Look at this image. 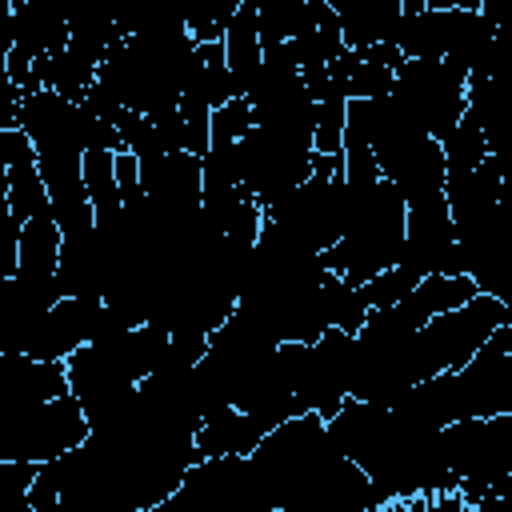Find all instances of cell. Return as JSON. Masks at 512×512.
<instances>
[{"label": "cell", "mask_w": 512, "mask_h": 512, "mask_svg": "<svg viewBox=\"0 0 512 512\" xmlns=\"http://www.w3.org/2000/svg\"><path fill=\"white\" fill-rule=\"evenodd\" d=\"M268 512H376V488L316 412L272 424L248 452Z\"/></svg>", "instance_id": "1"}, {"label": "cell", "mask_w": 512, "mask_h": 512, "mask_svg": "<svg viewBox=\"0 0 512 512\" xmlns=\"http://www.w3.org/2000/svg\"><path fill=\"white\" fill-rule=\"evenodd\" d=\"M344 228L324 252V264L348 280L364 284L368 276L392 268L404 244V196L384 176H344Z\"/></svg>", "instance_id": "2"}, {"label": "cell", "mask_w": 512, "mask_h": 512, "mask_svg": "<svg viewBox=\"0 0 512 512\" xmlns=\"http://www.w3.org/2000/svg\"><path fill=\"white\" fill-rule=\"evenodd\" d=\"M196 36L188 28H156L136 36H116L96 64V80L116 92L132 112L176 108L184 72L192 64Z\"/></svg>", "instance_id": "3"}, {"label": "cell", "mask_w": 512, "mask_h": 512, "mask_svg": "<svg viewBox=\"0 0 512 512\" xmlns=\"http://www.w3.org/2000/svg\"><path fill=\"white\" fill-rule=\"evenodd\" d=\"M444 460L456 480V496L468 508L496 504L512 480V412L460 416L440 428Z\"/></svg>", "instance_id": "4"}, {"label": "cell", "mask_w": 512, "mask_h": 512, "mask_svg": "<svg viewBox=\"0 0 512 512\" xmlns=\"http://www.w3.org/2000/svg\"><path fill=\"white\" fill-rule=\"evenodd\" d=\"M504 320H512V304L500 296H488V292H476L464 304L424 320L408 340L416 380H424L432 372H456Z\"/></svg>", "instance_id": "5"}, {"label": "cell", "mask_w": 512, "mask_h": 512, "mask_svg": "<svg viewBox=\"0 0 512 512\" xmlns=\"http://www.w3.org/2000/svg\"><path fill=\"white\" fill-rule=\"evenodd\" d=\"M272 224H280L300 244L328 252L344 228V180H340V152H312V172L260 208Z\"/></svg>", "instance_id": "6"}, {"label": "cell", "mask_w": 512, "mask_h": 512, "mask_svg": "<svg viewBox=\"0 0 512 512\" xmlns=\"http://www.w3.org/2000/svg\"><path fill=\"white\" fill-rule=\"evenodd\" d=\"M84 436H88V420L72 392L20 408H0V460L44 464L76 448Z\"/></svg>", "instance_id": "7"}, {"label": "cell", "mask_w": 512, "mask_h": 512, "mask_svg": "<svg viewBox=\"0 0 512 512\" xmlns=\"http://www.w3.org/2000/svg\"><path fill=\"white\" fill-rule=\"evenodd\" d=\"M464 72L452 68L448 60H432V56H404L392 72V96L396 104L432 136L444 140L452 132V124L464 116L468 100H464Z\"/></svg>", "instance_id": "8"}, {"label": "cell", "mask_w": 512, "mask_h": 512, "mask_svg": "<svg viewBox=\"0 0 512 512\" xmlns=\"http://www.w3.org/2000/svg\"><path fill=\"white\" fill-rule=\"evenodd\" d=\"M160 508H184V512H268L248 456H200L184 468L176 492Z\"/></svg>", "instance_id": "9"}, {"label": "cell", "mask_w": 512, "mask_h": 512, "mask_svg": "<svg viewBox=\"0 0 512 512\" xmlns=\"http://www.w3.org/2000/svg\"><path fill=\"white\" fill-rule=\"evenodd\" d=\"M236 160H240V188L260 208H268L276 196H284L288 188H296L312 172V148L308 144L284 140L260 124H252L236 140Z\"/></svg>", "instance_id": "10"}, {"label": "cell", "mask_w": 512, "mask_h": 512, "mask_svg": "<svg viewBox=\"0 0 512 512\" xmlns=\"http://www.w3.org/2000/svg\"><path fill=\"white\" fill-rule=\"evenodd\" d=\"M456 392L464 416L512 412V320L492 328V336L456 368Z\"/></svg>", "instance_id": "11"}, {"label": "cell", "mask_w": 512, "mask_h": 512, "mask_svg": "<svg viewBox=\"0 0 512 512\" xmlns=\"http://www.w3.org/2000/svg\"><path fill=\"white\" fill-rule=\"evenodd\" d=\"M396 264H404L416 276H428V272H464L460 248H456L452 212H448L444 196L408 204V212H404V244H400V260Z\"/></svg>", "instance_id": "12"}, {"label": "cell", "mask_w": 512, "mask_h": 512, "mask_svg": "<svg viewBox=\"0 0 512 512\" xmlns=\"http://www.w3.org/2000/svg\"><path fill=\"white\" fill-rule=\"evenodd\" d=\"M396 44H368V48H340L328 60V84L344 100H372L392 92V72L400 64Z\"/></svg>", "instance_id": "13"}, {"label": "cell", "mask_w": 512, "mask_h": 512, "mask_svg": "<svg viewBox=\"0 0 512 512\" xmlns=\"http://www.w3.org/2000/svg\"><path fill=\"white\" fill-rule=\"evenodd\" d=\"M56 256H60V228L52 216V204L32 212L20 224V244H16V280L36 288L48 300H60L56 292Z\"/></svg>", "instance_id": "14"}, {"label": "cell", "mask_w": 512, "mask_h": 512, "mask_svg": "<svg viewBox=\"0 0 512 512\" xmlns=\"http://www.w3.org/2000/svg\"><path fill=\"white\" fill-rule=\"evenodd\" d=\"M68 392L64 360H36L24 352H0V408H20Z\"/></svg>", "instance_id": "15"}, {"label": "cell", "mask_w": 512, "mask_h": 512, "mask_svg": "<svg viewBox=\"0 0 512 512\" xmlns=\"http://www.w3.org/2000/svg\"><path fill=\"white\" fill-rule=\"evenodd\" d=\"M340 36L348 48H368V44H396L404 4L400 0H328Z\"/></svg>", "instance_id": "16"}, {"label": "cell", "mask_w": 512, "mask_h": 512, "mask_svg": "<svg viewBox=\"0 0 512 512\" xmlns=\"http://www.w3.org/2000/svg\"><path fill=\"white\" fill-rule=\"evenodd\" d=\"M56 300L40 296L16 276H0V352H28L40 316Z\"/></svg>", "instance_id": "17"}, {"label": "cell", "mask_w": 512, "mask_h": 512, "mask_svg": "<svg viewBox=\"0 0 512 512\" xmlns=\"http://www.w3.org/2000/svg\"><path fill=\"white\" fill-rule=\"evenodd\" d=\"M284 44H288L292 64H296L300 72L324 68L340 48H348V44H344V36H340V20H336V12H332V4H328V0H308L304 24H300V28H296V36H288Z\"/></svg>", "instance_id": "18"}, {"label": "cell", "mask_w": 512, "mask_h": 512, "mask_svg": "<svg viewBox=\"0 0 512 512\" xmlns=\"http://www.w3.org/2000/svg\"><path fill=\"white\" fill-rule=\"evenodd\" d=\"M268 432V424L244 408H224L208 420H200L196 428V452L200 456H248L260 436Z\"/></svg>", "instance_id": "19"}, {"label": "cell", "mask_w": 512, "mask_h": 512, "mask_svg": "<svg viewBox=\"0 0 512 512\" xmlns=\"http://www.w3.org/2000/svg\"><path fill=\"white\" fill-rule=\"evenodd\" d=\"M220 44H224V60H228L232 84H236V92L244 96L248 80H252V76H256V68H260V56H264L252 0H240V8L232 12V20L224 24V36H220Z\"/></svg>", "instance_id": "20"}, {"label": "cell", "mask_w": 512, "mask_h": 512, "mask_svg": "<svg viewBox=\"0 0 512 512\" xmlns=\"http://www.w3.org/2000/svg\"><path fill=\"white\" fill-rule=\"evenodd\" d=\"M8 208H12L16 224H24L32 212L48 208V192H44V180H40L32 144L20 148V152L12 156V164H8Z\"/></svg>", "instance_id": "21"}, {"label": "cell", "mask_w": 512, "mask_h": 512, "mask_svg": "<svg viewBox=\"0 0 512 512\" xmlns=\"http://www.w3.org/2000/svg\"><path fill=\"white\" fill-rule=\"evenodd\" d=\"M252 8H256V28H260V48H272L296 36V28L304 24L308 0H252Z\"/></svg>", "instance_id": "22"}, {"label": "cell", "mask_w": 512, "mask_h": 512, "mask_svg": "<svg viewBox=\"0 0 512 512\" xmlns=\"http://www.w3.org/2000/svg\"><path fill=\"white\" fill-rule=\"evenodd\" d=\"M248 128H252V108H248L244 96H232L220 108H212V116H208V144H236Z\"/></svg>", "instance_id": "23"}, {"label": "cell", "mask_w": 512, "mask_h": 512, "mask_svg": "<svg viewBox=\"0 0 512 512\" xmlns=\"http://www.w3.org/2000/svg\"><path fill=\"white\" fill-rule=\"evenodd\" d=\"M416 280H420L416 272H408L404 264H392V268H384V272L368 276V280L360 284V296L368 300V308H384V304H396V300H400Z\"/></svg>", "instance_id": "24"}, {"label": "cell", "mask_w": 512, "mask_h": 512, "mask_svg": "<svg viewBox=\"0 0 512 512\" xmlns=\"http://www.w3.org/2000/svg\"><path fill=\"white\" fill-rule=\"evenodd\" d=\"M364 316H368V300L360 296V284L340 280L336 300H332V328H340V332H356V328L364 324Z\"/></svg>", "instance_id": "25"}, {"label": "cell", "mask_w": 512, "mask_h": 512, "mask_svg": "<svg viewBox=\"0 0 512 512\" xmlns=\"http://www.w3.org/2000/svg\"><path fill=\"white\" fill-rule=\"evenodd\" d=\"M16 244H20V224L8 208V172H0V276L16 272Z\"/></svg>", "instance_id": "26"}, {"label": "cell", "mask_w": 512, "mask_h": 512, "mask_svg": "<svg viewBox=\"0 0 512 512\" xmlns=\"http://www.w3.org/2000/svg\"><path fill=\"white\" fill-rule=\"evenodd\" d=\"M476 4H480V16L492 20V28L504 36V28L512 20V0H476Z\"/></svg>", "instance_id": "27"}, {"label": "cell", "mask_w": 512, "mask_h": 512, "mask_svg": "<svg viewBox=\"0 0 512 512\" xmlns=\"http://www.w3.org/2000/svg\"><path fill=\"white\" fill-rule=\"evenodd\" d=\"M12 16H16L12 0H0V52H4V56H8V48H12Z\"/></svg>", "instance_id": "28"}, {"label": "cell", "mask_w": 512, "mask_h": 512, "mask_svg": "<svg viewBox=\"0 0 512 512\" xmlns=\"http://www.w3.org/2000/svg\"><path fill=\"white\" fill-rule=\"evenodd\" d=\"M424 8H476L480 12L476 0H424Z\"/></svg>", "instance_id": "29"}]
</instances>
